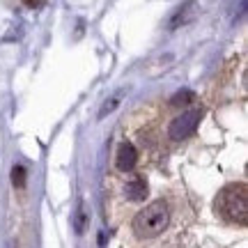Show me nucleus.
<instances>
[{
  "label": "nucleus",
  "instance_id": "9",
  "mask_svg": "<svg viewBox=\"0 0 248 248\" xmlns=\"http://www.w3.org/2000/svg\"><path fill=\"white\" fill-rule=\"evenodd\" d=\"M117 101H120V97H113L110 101H106V104H104V108H101V117L106 115V113H110V110H115Z\"/></svg>",
  "mask_w": 248,
  "mask_h": 248
},
{
  "label": "nucleus",
  "instance_id": "8",
  "mask_svg": "<svg viewBox=\"0 0 248 248\" xmlns=\"http://www.w3.org/2000/svg\"><path fill=\"white\" fill-rule=\"evenodd\" d=\"M12 179H14V186H23L26 184V168H23V166H14Z\"/></svg>",
  "mask_w": 248,
  "mask_h": 248
},
{
  "label": "nucleus",
  "instance_id": "10",
  "mask_svg": "<svg viewBox=\"0 0 248 248\" xmlns=\"http://www.w3.org/2000/svg\"><path fill=\"white\" fill-rule=\"evenodd\" d=\"M42 2H44V0H23V5H26V7H30V9L42 7Z\"/></svg>",
  "mask_w": 248,
  "mask_h": 248
},
{
  "label": "nucleus",
  "instance_id": "2",
  "mask_svg": "<svg viewBox=\"0 0 248 248\" xmlns=\"http://www.w3.org/2000/svg\"><path fill=\"white\" fill-rule=\"evenodd\" d=\"M170 221V212H168V204L163 200H156V202L147 204L142 212L136 214L133 218V230L138 237L142 239H150V237H156L161 232L168 228Z\"/></svg>",
  "mask_w": 248,
  "mask_h": 248
},
{
  "label": "nucleus",
  "instance_id": "7",
  "mask_svg": "<svg viewBox=\"0 0 248 248\" xmlns=\"http://www.w3.org/2000/svg\"><path fill=\"white\" fill-rule=\"evenodd\" d=\"M195 99V94L193 92H191V90H184V92H177V94H175V97L170 99V106H186V104H191V101H193Z\"/></svg>",
  "mask_w": 248,
  "mask_h": 248
},
{
  "label": "nucleus",
  "instance_id": "5",
  "mask_svg": "<svg viewBox=\"0 0 248 248\" xmlns=\"http://www.w3.org/2000/svg\"><path fill=\"white\" fill-rule=\"evenodd\" d=\"M117 168L122 170V172H126V170H133V166H136V161H138V152H136V147H133L131 142H124L122 147H120V152H117Z\"/></svg>",
  "mask_w": 248,
  "mask_h": 248
},
{
  "label": "nucleus",
  "instance_id": "4",
  "mask_svg": "<svg viewBox=\"0 0 248 248\" xmlns=\"http://www.w3.org/2000/svg\"><path fill=\"white\" fill-rule=\"evenodd\" d=\"M195 14H198V5H195L193 0H188V2H184L182 7H177V12L170 16L168 28L170 30H177L179 26H186L188 21H193Z\"/></svg>",
  "mask_w": 248,
  "mask_h": 248
},
{
  "label": "nucleus",
  "instance_id": "1",
  "mask_svg": "<svg viewBox=\"0 0 248 248\" xmlns=\"http://www.w3.org/2000/svg\"><path fill=\"white\" fill-rule=\"evenodd\" d=\"M216 212L228 223L246 225L248 223V188L246 184L225 186L216 198Z\"/></svg>",
  "mask_w": 248,
  "mask_h": 248
},
{
  "label": "nucleus",
  "instance_id": "3",
  "mask_svg": "<svg viewBox=\"0 0 248 248\" xmlns=\"http://www.w3.org/2000/svg\"><path fill=\"white\" fill-rule=\"evenodd\" d=\"M202 120V108H191V110H184L179 117L172 120L168 129V136L172 140H184L188 136H193L195 129H198V124Z\"/></svg>",
  "mask_w": 248,
  "mask_h": 248
},
{
  "label": "nucleus",
  "instance_id": "6",
  "mask_svg": "<svg viewBox=\"0 0 248 248\" xmlns=\"http://www.w3.org/2000/svg\"><path fill=\"white\" fill-rule=\"evenodd\" d=\"M124 193L129 200H145L147 198V184H145V179H131L129 184L124 186Z\"/></svg>",
  "mask_w": 248,
  "mask_h": 248
}]
</instances>
